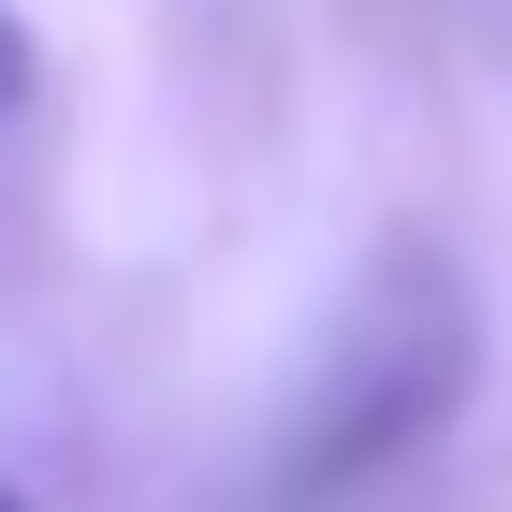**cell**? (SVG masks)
Listing matches in <instances>:
<instances>
[{"mask_svg":"<svg viewBox=\"0 0 512 512\" xmlns=\"http://www.w3.org/2000/svg\"><path fill=\"white\" fill-rule=\"evenodd\" d=\"M469 366H483V322H469V278L439 249H395L352 308L322 322V381L293 395L249 512H337L366 498L381 469H410L454 410H469Z\"/></svg>","mask_w":512,"mask_h":512,"instance_id":"1","label":"cell"},{"mask_svg":"<svg viewBox=\"0 0 512 512\" xmlns=\"http://www.w3.org/2000/svg\"><path fill=\"white\" fill-rule=\"evenodd\" d=\"M15 88H30V30H15V0H0V118H15Z\"/></svg>","mask_w":512,"mask_h":512,"instance_id":"2","label":"cell"},{"mask_svg":"<svg viewBox=\"0 0 512 512\" xmlns=\"http://www.w3.org/2000/svg\"><path fill=\"white\" fill-rule=\"evenodd\" d=\"M0 512H30V498H15V483H0Z\"/></svg>","mask_w":512,"mask_h":512,"instance_id":"3","label":"cell"}]
</instances>
